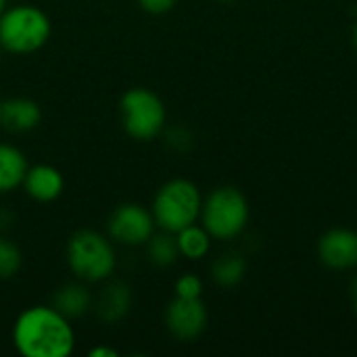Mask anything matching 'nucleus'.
<instances>
[{"mask_svg":"<svg viewBox=\"0 0 357 357\" xmlns=\"http://www.w3.org/2000/svg\"><path fill=\"white\" fill-rule=\"evenodd\" d=\"M245 272H247V264L236 253L222 255L211 264V278L224 289L236 287L245 278Z\"/></svg>","mask_w":357,"mask_h":357,"instance_id":"nucleus-17","label":"nucleus"},{"mask_svg":"<svg viewBox=\"0 0 357 357\" xmlns=\"http://www.w3.org/2000/svg\"><path fill=\"white\" fill-rule=\"evenodd\" d=\"M201 224L215 241H232L249 224L247 197L234 186H220L203 199Z\"/></svg>","mask_w":357,"mask_h":357,"instance_id":"nucleus-6","label":"nucleus"},{"mask_svg":"<svg viewBox=\"0 0 357 357\" xmlns=\"http://www.w3.org/2000/svg\"><path fill=\"white\" fill-rule=\"evenodd\" d=\"M29 163L21 149L0 142V195H8L23 184Z\"/></svg>","mask_w":357,"mask_h":357,"instance_id":"nucleus-13","label":"nucleus"},{"mask_svg":"<svg viewBox=\"0 0 357 357\" xmlns=\"http://www.w3.org/2000/svg\"><path fill=\"white\" fill-rule=\"evenodd\" d=\"M136 2L149 15H165L176 6L178 0H136Z\"/></svg>","mask_w":357,"mask_h":357,"instance_id":"nucleus-20","label":"nucleus"},{"mask_svg":"<svg viewBox=\"0 0 357 357\" xmlns=\"http://www.w3.org/2000/svg\"><path fill=\"white\" fill-rule=\"evenodd\" d=\"M132 301H134V293L130 284L109 278L107 284L100 289V293L92 299V312L100 322L117 324L128 316Z\"/></svg>","mask_w":357,"mask_h":357,"instance_id":"nucleus-10","label":"nucleus"},{"mask_svg":"<svg viewBox=\"0 0 357 357\" xmlns=\"http://www.w3.org/2000/svg\"><path fill=\"white\" fill-rule=\"evenodd\" d=\"M42 109L36 100L13 96L0 100V128L10 134H25L40 126Z\"/></svg>","mask_w":357,"mask_h":357,"instance_id":"nucleus-12","label":"nucleus"},{"mask_svg":"<svg viewBox=\"0 0 357 357\" xmlns=\"http://www.w3.org/2000/svg\"><path fill=\"white\" fill-rule=\"evenodd\" d=\"M119 117L123 132L138 142L155 140L165 132L167 111L165 102L151 88H130L119 98Z\"/></svg>","mask_w":357,"mask_h":357,"instance_id":"nucleus-5","label":"nucleus"},{"mask_svg":"<svg viewBox=\"0 0 357 357\" xmlns=\"http://www.w3.org/2000/svg\"><path fill=\"white\" fill-rule=\"evenodd\" d=\"M176 297L180 299H201L203 297V280L197 274H182L174 284Z\"/></svg>","mask_w":357,"mask_h":357,"instance_id":"nucleus-19","label":"nucleus"},{"mask_svg":"<svg viewBox=\"0 0 357 357\" xmlns=\"http://www.w3.org/2000/svg\"><path fill=\"white\" fill-rule=\"evenodd\" d=\"M52 33L50 17L33 4L6 6L0 15V46L10 54L38 52Z\"/></svg>","mask_w":357,"mask_h":357,"instance_id":"nucleus-3","label":"nucleus"},{"mask_svg":"<svg viewBox=\"0 0 357 357\" xmlns=\"http://www.w3.org/2000/svg\"><path fill=\"white\" fill-rule=\"evenodd\" d=\"M146 257L155 268H172L178 259H180V251H178V243H176V234L172 232H155L146 245Z\"/></svg>","mask_w":357,"mask_h":357,"instance_id":"nucleus-16","label":"nucleus"},{"mask_svg":"<svg viewBox=\"0 0 357 357\" xmlns=\"http://www.w3.org/2000/svg\"><path fill=\"white\" fill-rule=\"evenodd\" d=\"M165 138H167V142H169L172 146H176V149H180V151L186 149V146L190 144V142H188L190 138H188L186 132H182V130H169V132L165 134Z\"/></svg>","mask_w":357,"mask_h":357,"instance_id":"nucleus-21","label":"nucleus"},{"mask_svg":"<svg viewBox=\"0 0 357 357\" xmlns=\"http://www.w3.org/2000/svg\"><path fill=\"white\" fill-rule=\"evenodd\" d=\"M354 46H356V50H357V25L354 27Z\"/></svg>","mask_w":357,"mask_h":357,"instance_id":"nucleus-24","label":"nucleus"},{"mask_svg":"<svg viewBox=\"0 0 357 357\" xmlns=\"http://www.w3.org/2000/svg\"><path fill=\"white\" fill-rule=\"evenodd\" d=\"M318 257L331 270L357 268V232L347 228H335L320 236Z\"/></svg>","mask_w":357,"mask_h":357,"instance_id":"nucleus-9","label":"nucleus"},{"mask_svg":"<svg viewBox=\"0 0 357 357\" xmlns=\"http://www.w3.org/2000/svg\"><path fill=\"white\" fill-rule=\"evenodd\" d=\"M92 295L86 289V284L82 280L77 282H69L63 284L61 289H56V293L52 295V303L63 316H67L69 320L82 318L92 310Z\"/></svg>","mask_w":357,"mask_h":357,"instance_id":"nucleus-14","label":"nucleus"},{"mask_svg":"<svg viewBox=\"0 0 357 357\" xmlns=\"http://www.w3.org/2000/svg\"><path fill=\"white\" fill-rule=\"evenodd\" d=\"M354 303H356V312H357V282H356V289H354Z\"/></svg>","mask_w":357,"mask_h":357,"instance_id":"nucleus-25","label":"nucleus"},{"mask_svg":"<svg viewBox=\"0 0 357 357\" xmlns=\"http://www.w3.org/2000/svg\"><path fill=\"white\" fill-rule=\"evenodd\" d=\"M13 345L23 357H69L75 351L71 320L54 305H31L23 310L10 331Z\"/></svg>","mask_w":357,"mask_h":357,"instance_id":"nucleus-1","label":"nucleus"},{"mask_svg":"<svg viewBox=\"0 0 357 357\" xmlns=\"http://www.w3.org/2000/svg\"><path fill=\"white\" fill-rule=\"evenodd\" d=\"M23 190L25 195L36 203H52L56 201L65 190V178L61 169L48 163H36L29 165L23 178Z\"/></svg>","mask_w":357,"mask_h":357,"instance_id":"nucleus-11","label":"nucleus"},{"mask_svg":"<svg viewBox=\"0 0 357 357\" xmlns=\"http://www.w3.org/2000/svg\"><path fill=\"white\" fill-rule=\"evenodd\" d=\"M207 307L201 299H180L176 297L165 310L167 333L182 343L199 339L207 328Z\"/></svg>","mask_w":357,"mask_h":357,"instance_id":"nucleus-8","label":"nucleus"},{"mask_svg":"<svg viewBox=\"0 0 357 357\" xmlns=\"http://www.w3.org/2000/svg\"><path fill=\"white\" fill-rule=\"evenodd\" d=\"M201 207L203 197L199 186L186 178H174L161 184L155 192L151 213L155 218L157 230L176 234L182 228L199 222Z\"/></svg>","mask_w":357,"mask_h":357,"instance_id":"nucleus-4","label":"nucleus"},{"mask_svg":"<svg viewBox=\"0 0 357 357\" xmlns=\"http://www.w3.org/2000/svg\"><path fill=\"white\" fill-rule=\"evenodd\" d=\"M222 2H232V0H222Z\"/></svg>","mask_w":357,"mask_h":357,"instance_id":"nucleus-27","label":"nucleus"},{"mask_svg":"<svg viewBox=\"0 0 357 357\" xmlns=\"http://www.w3.org/2000/svg\"><path fill=\"white\" fill-rule=\"evenodd\" d=\"M6 2H8V0H0V15H2V13H4V8L8 6Z\"/></svg>","mask_w":357,"mask_h":357,"instance_id":"nucleus-23","label":"nucleus"},{"mask_svg":"<svg viewBox=\"0 0 357 357\" xmlns=\"http://www.w3.org/2000/svg\"><path fill=\"white\" fill-rule=\"evenodd\" d=\"M119 351L117 349H111V347H92L88 351V357H117Z\"/></svg>","mask_w":357,"mask_h":357,"instance_id":"nucleus-22","label":"nucleus"},{"mask_svg":"<svg viewBox=\"0 0 357 357\" xmlns=\"http://www.w3.org/2000/svg\"><path fill=\"white\" fill-rule=\"evenodd\" d=\"M2 59H4V50H2V46H0V67H2Z\"/></svg>","mask_w":357,"mask_h":357,"instance_id":"nucleus-26","label":"nucleus"},{"mask_svg":"<svg viewBox=\"0 0 357 357\" xmlns=\"http://www.w3.org/2000/svg\"><path fill=\"white\" fill-rule=\"evenodd\" d=\"M23 266L21 249L6 236H0V280H10Z\"/></svg>","mask_w":357,"mask_h":357,"instance_id":"nucleus-18","label":"nucleus"},{"mask_svg":"<svg viewBox=\"0 0 357 357\" xmlns=\"http://www.w3.org/2000/svg\"><path fill=\"white\" fill-rule=\"evenodd\" d=\"M211 241H213L211 234L199 222H195V224L182 228L180 232H176V243H178L180 257H186L190 261H199V259L207 257V253L211 251Z\"/></svg>","mask_w":357,"mask_h":357,"instance_id":"nucleus-15","label":"nucleus"},{"mask_svg":"<svg viewBox=\"0 0 357 357\" xmlns=\"http://www.w3.org/2000/svg\"><path fill=\"white\" fill-rule=\"evenodd\" d=\"M155 232V218L151 209L140 203H121L107 220V236L117 247H144Z\"/></svg>","mask_w":357,"mask_h":357,"instance_id":"nucleus-7","label":"nucleus"},{"mask_svg":"<svg viewBox=\"0 0 357 357\" xmlns=\"http://www.w3.org/2000/svg\"><path fill=\"white\" fill-rule=\"evenodd\" d=\"M65 259L71 274L86 282H107L117 268L115 243L96 230H77L65 247Z\"/></svg>","mask_w":357,"mask_h":357,"instance_id":"nucleus-2","label":"nucleus"}]
</instances>
